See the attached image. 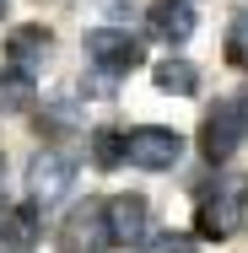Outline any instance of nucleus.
<instances>
[{
    "label": "nucleus",
    "mask_w": 248,
    "mask_h": 253,
    "mask_svg": "<svg viewBox=\"0 0 248 253\" xmlns=\"http://www.w3.org/2000/svg\"><path fill=\"white\" fill-rule=\"evenodd\" d=\"M87 59H92V70H102V76H130L146 59V49L124 27H92L87 33Z\"/></svg>",
    "instance_id": "20e7f679"
},
{
    "label": "nucleus",
    "mask_w": 248,
    "mask_h": 253,
    "mask_svg": "<svg viewBox=\"0 0 248 253\" xmlns=\"http://www.w3.org/2000/svg\"><path fill=\"white\" fill-rule=\"evenodd\" d=\"M227 59H232L238 70H248V11H238L232 27H227Z\"/></svg>",
    "instance_id": "4468645a"
},
{
    "label": "nucleus",
    "mask_w": 248,
    "mask_h": 253,
    "mask_svg": "<svg viewBox=\"0 0 248 253\" xmlns=\"http://www.w3.org/2000/svg\"><path fill=\"white\" fill-rule=\"evenodd\" d=\"M0 189H5V183H0Z\"/></svg>",
    "instance_id": "f3484780"
},
{
    "label": "nucleus",
    "mask_w": 248,
    "mask_h": 253,
    "mask_svg": "<svg viewBox=\"0 0 248 253\" xmlns=\"http://www.w3.org/2000/svg\"><path fill=\"white\" fill-rule=\"evenodd\" d=\"M178 156H184V135L167 124H141L124 135V162L141 172H167V167H178Z\"/></svg>",
    "instance_id": "7ed1b4c3"
},
{
    "label": "nucleus",
    "mask_w": 248,
    "mask_h": 253,
    "mask_svg": "<svg viewBox=\"0 0 248 253\" xmlns=\"http://www.w3.org/2000/svg\"><path fill=\"white\" fill-rule=\"evenodd\" d=\"M33 102H38L33 76H27V70H16V65H0V113H27Z\"/></svg>",
    "instance_id": "9b49d317"
},
{
    "label": "nucleus",
    "mask_w": 248,
    "mask_h": 253,
    "mask_svg": "<svg viewBox=\"0 0 248 253\" xmlns=\"http://www.w3.org/2000/svg\"><path fill=\"white\" fill-rule=\"evenodd\" d=\"M92 162H98V167H119V162H124V135L98 129V135H92Z\"/></svg>",
    "instance_id": "ddd939ff"
},
{
    "label": "nucleus",
    "mask_w": 248,
    "mask_h": 253,
    "mask_svg": "<svg viewBox=\"0 0 248 253\" xmlns=\"http://www.w3.org/2000/svg\"><path fill=\"white\" fill-rule=\"evenodd\" d=\"M44 54H49V33H44V27H16V33H11V65H16V70L33 76V70L44 65Z\"/></svg>",
    "instance_id": "f8f14e48"
},
{
    "label": "nucleus",
    "mask_w": 248,
    "mask_h": 253,
    "mask_svg": "<svg viewBox=\"0 0 248 253\" xmlns=\"http://www.w3.org/2000/svg\"><path fill=\"white\" fill-rule=\"evenodd\" d=\"M70 189H76V162L65 151H38L27 162V194H33V205H59Z\"/></svg>",
    "instance_id": "39448f33"
},
{
    "label": "nucleus",
    "mask_w": 248,
    "mask_h": 253,
    "mask_svg": "<svg viewBox=\"0 0 248 253\" xmlns=\"http://www.w3.org/2000/svg\"><path fill=\"white\" fill-rule=\"evenodd\" d=\"M151 81H156V92H173V97H189V92H199V70L189 65V59H178V54L156 59Z\"/></svg>",
    "instance_id": "9d476101"
},
{
    "label": "nucleus",
    "mask_w": 248,
    "mask_h": 253,
    "mask_svg": "<svg viewBox=\"0 0 248 253\" xmlns=\"http://www.w3.org/2000/svg\"><path fill=\"white\" fill-rule=\"evenodd\" d=\"M243 210H248V189L238 183V178H227V183L205 189V194H199V210H195L199 237H210V243H227V237H238V226H243Z\"/></svg>",
    "instance_id": "f257e3e1"
},
{
    "label": "nucleus",
    "mask_w": 248,
    "mask_h": 253,
    "mask_svg": "<svg viewBox=\"0 0 248 253\" xmlns=\"http://www.w3.org/2000/svg\"><path fill=\"white\" fill-rule=\"evenodd\" d=\"M151 33H156L162 43H184V38L195 33V5H189V0H156V5H151Z\"/></svg>",
    "instance_id": "6e6552de"
},
{
    "label": "nucleus",
    "mask_w": 248,
    "mask_h": 253,
    "mask_svg": "<svg viewBox=\"0 0 248 253\" xmlns=\"http://www.w3.org/2000/svg\"><path fill=\"white\" fill-rule=\"evenodd\" d=\"M0 16H5V0H0Z\"/></svg>",
    "instance_id": "dca6fc26"
},
{
    "label": "nucleus",
    "mask_w": 248,
    "mask_h": 253,
    "mask_svg": "<svg viewBox=\"0 0 248 253\" xmlns=\"http://www.w3.org/2000/svg\"><path fill=\"white\" fill-rule=\"evenodd\" d=\"M248 140V97H227L205 113V129H199V151L210 162H227Z\"/></svg>",
    "instance_id": "f03ea898"
},
{
    "label": "nucleus",
    "mask_w": 248,
    "mask_h": 253,
    "mask_svg": "<svg viewBox=\"0 0 248 253\" xmlns=\"http://www.w3.org/2000/svg\"><path fill=\"white\" fill-rule=\"evenodd\" d=\"M151 253H199V243H195V237H184V232H167V237L151 243Z\"/></svg>",
    "instance_id": "2eb2a0df"
},
{
    "label": "nucleus",
    "mask_w": 248,
    "mask_h": 253,
    "mask_svg": "<svg viewBox=\"0 0 248 253\" xmlns=\"http://www.w3.org/2000/svg\"><path fill=\"white\" fill-rule=\"evenodd\" d=\"M38 243V205H16L0 215V248H33Z\"/></svg>",
    "instance_id": "1a4fd4ad"
},
{
    "label": "nucleus",
    "mask_w": 248,
    "mask_h": 253,
    "mask_svg": "<svg viewBox=\"0 0 248 253\" xmlns=\"http://www.w3.org/2000/svg\"><path fill=\"white\" fill-rule=\"evenodd\" d=\"M102 221H108V243L113 248H135V243H146V232H151V205L141 194H113L102 205Z\"/></svg>",
    "instance_id": "423d86ee"
},
{
    "label": "nucleus",
    "mask_w": 248,
    "mask_h": 253,
    "mask_svg": "<svg viewBox=\"0 0 248 253\" xmlns=\"http://www.w3.org/2000/svg\"><path fill=\"white\" fill-rule=\"evenodd\" d=\"M59 248H65V253H102V248H113V243H108V221H102V205H98V200L76 205V210L65 215V226H59Z\"/></svg>",
    "instance_id": "0eeeda50"
}]
</instances>
